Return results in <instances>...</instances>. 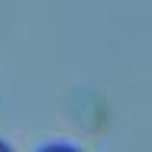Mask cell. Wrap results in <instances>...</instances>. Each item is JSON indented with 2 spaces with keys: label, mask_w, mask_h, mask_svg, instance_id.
Returning a JSON list of instances; mask_svg holds the SVG:
<instances>
[{
  "label": "cell",
  "mask_w": 152,
  "mask_h": 152,
  "mask_svg": "<svg viewBox=\"0 0 152 152\" xmlns=\"http://www.w3.org/2000/svg\"><path fill=\"white\" fill-rule=\"evenodd\" d=\"M42 152H78V149H71V146H45Z\"/></svg>",
  "instance_id": "obj_1"
},
{
  "label": "cell",
  "mask_w": 152,
  "mask_h": 152,
  "mask_svg": "<svg viewBox=\"0 0 152 152\" xmlns=\"http://www.w3.org/2000/svg\"><path fill=\"white\" fill-rule=\"evenodd\" d=\"M0 152H13V149H10V146H7V142H0Z\"/></svg>",
  "instance_id": "obj_2"
}]
</instances>
